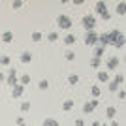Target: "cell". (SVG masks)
Listing matches in <instances>:
<instances>
[{
  "label": "cell",
  "mask_w": 126,
  "mask_h": 126,
  "mask_svg": "<svg viewBox=\"0 0 126 126\" xmlns=\"http://www.w3.org/2000/svg\"><path fill=\"white\" fill-rule=\"evenodd\" d=\"M42 126H60V124H58L57 119H53V117H45V119L42 121Z\"/></svg>",
  "instance_id": "cell-11"
},
{
  "label": "cell",
  "mask_w": 126,
  "mask_h": 126,
  "mask_svg": "<svg viewBox=\"0 0 126 126\" xmlns=\"http://www.w3.org/2000/svg\"><path fill=\"white\" fill-rule=\"evenodd\" d=\"M19 60H21L23 64L32 62V53H30V51H23V53H21V57H19Z\"/></svg>",
  "instance_id": "cell-10"
},
{
  "label": "cell",
  "mask_w": 126,
  "mask_h": 126,
  "mask_svg": "<svg viewBox=\"0 0 126 126\" xmlns=\"http://www.w3.org/2000/svg\"><path fill=\"white\" fill-rule=\"evenodd\" d=\"M75 40H77V38H75V34H68V36L64 38V43H66V45H74Z\"/></svg>",
  "instance_id": "cell-21"
},
{
  "label": "cell",
  "mask_w": 126,
  "mask_h": 126,
  "mask_svg": "<svg viewBox=\"0 0 126 126\" xmlns=\"http://www.w3.org/2000/svg\"><path fill=\"white\" fill-rule=\"evenodd\" d=\"M75 126H85V121L83 119H77V121H75Z\"/></svg>",
  "instance_id": "cell-34"
},
{
  "label": "cell",
  "mask_w": 126,
  "mask_h": 126,
  "mask_svg": "<svg viewBox=\"0 0 126 126\" xmlns=\"http://www.w3.org/2000/svg\"><path fill=\"white\" fill-rule=\"evenodd\" d=\"M90 94H92L94 100H98V98L102 96V89L98 87V85H92V87H90Z\"/></svg>",
  "instance_id": "cell-13"
},
{
  "label": "cell",
  "mask_w": 126,
  "mask_h": 126,
  "mask_svg": "<svg viewBox=\"0 0 126 126\" xmlns=\"http://www.w3.org/2000/svg\"><path fill=\"white\" fill-rule=\"evenodd\" d=\"M68 83H70V85H77V83H79V75H77V74L68 75Z\"/></svg>",
  "instance_id": "cell-22"
},
{
  "label": "cell",
  "mask_w": 126,
  "mask_h": 126,
  "mask_svg": "<svg viewBox=\"0 0 126 126\" xmlns=\"http://www.w3.org/2000/svg\"><path fill=\"white\" fill-rule=\"evenodd\" d=\"M117 13H119L121 17H124V13H126V2L124 0H121V2L117 4Z\"/></svg>",
  "instance_id": "cell-16"
},
{
  "label": "cell",
  "mask_w": 126,
  "mask_h": 126,
  "mask_svg": "<svg viewBox=\"0 0 126 126\" xmlns=\"http://www.w3.org/2000/svg\"><path fill=\"white\" fill-rule=\"evenodd\" d=\"M81 23H83L85 30L90 32V30H94V26H96V17L94 15H85L83 19H81Z\"/></svg>",
  "instance_id": "cell-5"
},
{
  "label": "cell",
  "mask_w": 126,
  "mask_h": 126,
  "mask_svg": "<svg viewBox=\"0 0 126 126\" xmlns=\"http://www.w3.org/2000/svg\"><path fill=\"white\" fill-rule=\"evenodd\" d=\"M47 40H49V42H57V40H58V34H57V32H49Z\"/></svg>",
  "instance_id": "cell-31"
},
{
  "label": "cell",
  "mask_w": 126,
  "mask_h": 126,
  "mask_svg": "<svg viewBox=\"0 0 126 126\" xmlns=\"http://www.w3.org/2000/svg\"><path fill=\"white\" fill-rule=\"evenodd\" d=\"M23 6H25L23 0H13V2H11V8H13V10H21Z\"/></svg>",
  "instance_id": "cell-25"
},
{
  "label": "cell",
  "mask_w": 126,
  "mask_h": 126,
  "mask_svg": "<svg viewBox=\"0 0 126 126\" xmlns=\"http://www.w3.org/2000/svg\"><path fill=\"white\" fill-rule=\"evenodd\" d=\"M90 66H92L94 70H98V68L102 66V58H96V57H92V58H90Z\"/></svg>",
  "instance_id": "cell-20"
},
{
  "label": "cell",
  "mask_w": 126,
  "mask_h": 126,
  "mask_svg": "<svg viewBox=\"0 0 126 126\" xmlns=\"http://www.w3.org/2000/svg\"><path fill=\"white\" fill-rule=\"evenodd\" d=\"M23 94H25V87H23V85H19V83H17L15 87H11V98L19 100V98H21Z\"/></svg>",
  "instance_id": "cell-9"
},
{
  "label": "cell",
  "mask_w": 126,
  "mask_h": 126,
  "mask_svg": "<svg viewBox=\"0 0 126 126\" xmlns=\"http://www.w3.org/2000/svg\"><path fill=\"white\" fill-rule=\"evenodd\" d=\"M107 34H109V45H115L117 49H122V47H124V34H122L121 30L113 28V30L107 32Z\"/></svg>",
  "instance_id": "cell-1"
},
{
  "label": "cell",
  "mask_w": 126,
  "mask_h": 126,
  "mask_svg": "<svg viewBox=\"0 0 126 126\" xmlns=\"http://www.w3.org/2000/svg\"><path fill=\"white\" fill-rule=\"evenodd\" d=\"M13 38H15L13 32H11V30H6L4 34H2V42H4V43H11V42H13Z\"/></svg>",
  "instance_id": "cell-12"
},
{
  "label": "cell",
  "mask_w": 126,
  "mask_h": 126,
  "mask_svg": "<svg viewBox=\"0 0 126 126\" xmlns=\"http://www.w3.org/2000/svg\"><path fill=\"white\" fill-rule=\"evenodd\" d=\"M15 124H25V117H17V119H15Z\"/></svg>",
  "instance_id": "cell-33"
},
{
  "label": "cell",
  "mask_w": 126,
  "mask_h": 126,
  "mask_svg": "<svg viewBox=\"0 0 126 126\" xmlns=\"http://www.w3.org/2000/svg\"><path fill=\"white\" fill-rule=\"evenodd\" d=\"M113 81H115V83L119 85V87H121V85L124 83V75H122V74H117L115 77H113Z\"/></svg>",
  "instance_id": "cell-26"
},
{
  "label": "cell",
  "mask_w": 126,
  "mask_h": 126,
  "mask_svg": "<svg viewBox=\"0 0 126 126\" xmlns=\"http://www.w3.org/2000/svg\"><path fill=\"white\" fill-rule=\"evenodd\" d=\"M96 77H98L100 83H109V72H98Z\"/></svg>",
  "instance_id": "cell-14"
},
{
  "label": "cell",
  "mask_w": 126,
  "mask_h": 126,
  "mask_svg": "<svg viewBox=\"0 0 126 126\" xmlns=\"http://www.w3.org/2000/svg\"><path fill=\"white\" fill-rule=\"evenodd\" d=\"M0 64H2V66H10V64H11V58L8 57V55H2V57H0Z\"/></svg>",
  "instance_id": "cell-24"
},
{
  "label": "cell",
  "mask_w": 126,
  "mask_h": 126,
  "mask_svg": "<svg viewBox=\"0 0 126 126\" xmlns=\"http://www.w3.org/2000/svg\"><path fill=\"white\" fill-rule=\"evenodd\" d=\"M105 117H107L109 121H115V117H117V107H107V109H105Z\"/></svg>",
  "instance_id": "cell-15"
},
{
  "label": "cell",
  "mask_w": 126,
  "mask_h": 126,
  "mask_svg": "<svg viewBox=\"0 0 126 126\" xmlns=\"http://www.w3.org/2000/svg\"><path fill=\"white\" fill-rule=\"evenodd\" d=\"M109 126H121V124H119L117 121H111V124H109Z\"/></svg>",
  "instance_id": "cell-36"
},
{
  "label": "cell",
  "mask_w": 126,
  "mask_h": 126,
  "mask_svg": "<svg viewBox=\"0 0 126 126\" xmlns=\"http://www.w3.org/2000/svg\"><path fill=\"white\" fill-rule=\"evenodd\" d=\"M119 64H121L119 57H109V58H107V62H105V66H107L109 72H115V70L119 68Z\"/></svg>",
  "instance_id": "cell-8"
},
{
  "label": "cell",
  "mask_w": 126,
  "mask_h": 126,
  "mask_svg": "<svg viewBox=\"0 0 126 126\" xmlns=\"http://www.w3.org/2000/svg\"><path fill=\"white\" fill-rule=\"evenodd\" d=\"M17 126H26V122H25V124H17Z\"/></svg>",
  "instance_id": "cell-38"
},
{
  "label": "cell",
  "mask_w": 126,
  "mask_h": 126,
  "mask_svg": "<svg viewBox=\"0 0 126 126\" xmlns=\"http://www.w3.org/2000/svg\"><path fill=\"white\" fill-rule=\"evenodd\" d=\"M124 98H126V92L122 89H119V100H124Z\"/></svg>",
  "instance_id": "cell-32"
},
{
  "label": "cell",
  "mask_w": 126,
  "mask_h": 126,
  "mask_svg": "<svg viewBox=\"0 0 126 126\" xmlns=\"http://www.w3.org/2000/svg\"><path fill=\"white\" fill-rule=\"evenodd\" d=\"M96 13H98V15H102V19H104V21H109L111 19V13L109 11H107V4H105V2H96Z\"/></svg>",
  "instance_id": "cell-3"
},
{
  "label": "cell",
  "mask_w": 126,
  "mask_h": 126,
  "mask_svg": "<svg viewBox=\"0 0 126 126\" xmlns=\"http://www.w3.org/2000/svg\"><path fill=\"white\" fill-rule=\"evenodd\" d=\"M30 111V102H23L21 104V113H28Z\"/></svg>",
  "instance_id": "cell-28"
},
{
  "label": "cell",
  "mask_w": 126,
  "mask_h": 126,
  "mask_svg": "<svg viewBox=\"0 0 126 126\" xmlns=\"http://www.w3.org/2000/svg\"><path fill=\"white\" fill-rule=\"evenodd\" d=\"M42 38H43V36H42V32H38V30H36V32H32V42H42Z\"/></svg>",
  "instance_id": "cell-29"
},
{
  "label": "cell",
  "mask_w": 126,
  "mask_h": 126,
  "mask_svg": "<svg viewBox=\"0 0 126 126\" xmlns=\"http://www.w3.org/2000/svg\"><path fill=\"white\" fill-rule=\"evenodd\" d=\"M100 126H109V124H100Z\"/></svg>",
  "instance_id": "cell-39"
},
{
  "label": "cell",
  "mask_w": 126,
  "mask_h": 126,
  "mask_svg": "<svg viewBox=\"0 0 126 126\" xmlns=\"http://www.w3.org/2000/svg\"><path fill=\"white\" fill-rule=\"evenodd\" d=\"M2 81H6V75L2 74V72H0V83H2Z\"/></svg>",
  "instance_id": "cell-35"
},
{
  "label": "cell",
  "mask_w": 126,
  "mask_h": 126,
  "mask_svg": "<svg viewBox=\"0 0 126 126\" xmlns=\"http://www.w3.org/2000/svg\"><path fill=\"white\" fill-rule=\"evenodd\" d=\"M98 105H100V100H94V98H92L90 102L83 104V113H92V111H94Z\"/></svg>",
  "instance_id": "cell-7"
},
{
  "label": "cell",
  "mask_w": 126,
  "mask_h": 126,
  "mask_svg": "<svg viewBox=\"0 0 126 126\" xmlns=\"http://www.w3.org/2000/svg\"><path fill=\"white\" fill-rule=\"evenodd\" d=\"M19 83V74H17L15 68L8 70V75H6V85L8 87H15V85Z\"/></svg>",
  "instance_id": "cell-4"
},
{
  "label": "cell",
  "mask_w": 126,
  "mask_h": 126,
  "mask_svg": "<svg viewBox=\"0 0 126 126\" xmlns=\"http://www.w3.org/2000/svg\"><path fill=\"white\" fill-rule=\"evenodd\" d=\"M104 53H105L104 45H96V47H94V57L96 58H102V57H104Z\"/></svg>",
  "instance_id": "cell-17"
},
{
  "label": "cell",
  "mask_w": 126,
  "mask_h": 126,
  "mask_svg": "<svg viewBox=\"0 0 126 126\" xmlns=\"http://www.w3.org/2000/svg\"><path fill=\"white\" fill-rule=\"evenodd\" d=\"M92 126H100V122H98V121H94V122H92Z\"/></svg>",
  "instance_id": "cell-37"
},
{
  "label": "cell",
  "mask_w": 126,
  "mask_h": 126,
  "mask_svg": "<svg viewBox=\"0 0 126 126\" xmlns=\"http://www.w3.org/2000/svg\"><path fill=\"white\" fill-rule=\"evenodd\" d=\"M57 26L58 28H62V30H70L72 26H74V21H72V17L66 15V13H60L57 17Z\"/></svg>",
  "instance_id": "cell-2"
},
{
  "label": "cell",
  "mask_w": 126,
  "mask_h": 126,
  "mask_svg": "<svg viewBox=\"0 0 126 126\" xmlns=\"http://www.w3.org/2000/svg\"><path fill=\"white\" fill-rule=\"evenodd\" d=\"M38 89H40V90H47L49 89V81H47V79H42V81L38 83Z\"/></svg>",
  "instance_id": "cell-23"
},
{
  "label": "cell",
  "mask_w": 126,
  "mask_h": 126,
  "mask_svg": "<svg viewBox=\"0 0 126 126\" xmlns=\"http://www.w3.org/2000/svg\"><path fill=\"white\" fill-rule=\"evenodd\" d=\"M85 45H89V47H94V45H98V34H96L94 30H90L85 34Z\"/></svg>",
  "instance_id": "cell-6"
},
{
  "label": "cell",
  "mask_w": 126,
  "mask_h": 126,
  "mask_svg": "<svg viewBox=\"0 0 126 126\" xmlns=\"http://www.w3.org/2000/svg\"><path fill=\"white\" fill-rule=\"evenodd\" d=\"M64 58H66V60H74V58H75V53L74 51H66V53H64Z\"/></svg>",
  "instance_id": "cell-30"
},
{
  "label": "cell",
  "mask_w": 126,
  "mask_h": 126,
  "mask_svg": "<svg viewBox=\"0 0 126 126\" xmlns=\"http://www.w3.org/2000/svg\"><path fill=\"white\" fill-rule=\"evenodd\" d=\"M72 109H74V102H72V100H64L62 102V111L68 113V111H72Z\"/></svg>",
  "instance_id": "cell-18"
},
{
  "label": "cell",
  "mask_w": 126,
  "mask_h": 126,
  "mask_svg": "<svg viewBox=\"0 0 126 126\" xmlns=\"http://www.w3.org/2000/svg\"><path fill=\"white\" fill-rule=\"evenodd\" d=\"M107 89H109L111 92H117V90L121 89V87H119V85H117L115 81H113V79H111V81H109V87H107Z\"/></svg>",
  "instance_id": "cell-27"
},
{
  "label": "cell",
  "mask_w": 126,
  "mask_h": 126,
  "mask_svg": "<svg viewBox=\"0 0 126 126\" xmlns=\"http://www.w3.org/2000/svg\"><path fill=\"white\" fill-rule=\"evenodd\" d=\"M19 85H23V87H26V85H30V75H28V74L21 75V77H19Z\"/></svg>",
  "instance_id": "cell-19"
}]
</instances>
